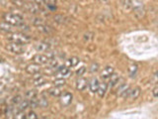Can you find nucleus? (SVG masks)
<instances>
[{
    "label": "nucleus",
    "instance_id": "obj_1",
    "mask_svg": "<svg viewBox=\"0 0 158 119\" xmlns=\"http://www.w3.org/2000/svg\"><path fill=\"white\" fill-rule=\"evenodd\" d=\"M7 40L10 42H15V43H19V44H27L31 41V38L27 36L26 34L24 33H20V32H12V33H8Z\"/></svg>",
    "mask_w": 158,
    "mask_h": 119
},
{
    "label": "nucleus",
    "instance_id": "obj_2",
    "mask_svg": "<svg viewBox=\"0 0 158 119\" xmlns=\"http://www.w3.org/2000/svg\"><path fill=\"white\" fill-rule=\"evenodd\" d=\"M131 5H132V9L133 12H135V16L136 19L141 20L142 18L145 17L146 11L143 6V3L140 0H131Z\"/></svg>",
    "mask_w": 158,
    "mask_h": 119
},
{
    "label": "nucleus",
    "instance_id": "obj_3",
    "mask_svg": "<svg viewBox=\"0 0 158 119\" xmlns=\"http://www.w3.org/2000/svg\"><path fill=\"white\" fill-rule=\"evenodd\" d=\"M5 22L13 25V26H20L21 24H24V18L21 15L16 13H5L3 16Z\"/></svg>",
    "mask_w": 158,
    "mask_h": 119
},
{
    "label": "nucleus",
    "instance_id": "obj_4",
    "mask_svg": "<svg viewBox=\"0 0 158 119\" xmlns=\"http://www.w3.org/2000/svg\"><path fill=\"white\" fill-rule=\"evenodd\" d=\"M5 49L7 50L8 52L16 54V55H21L25 52V47L23 44H19V43H15V42H11L7 44L5 46Z\"/></svg>",
    "mask_w": 158,
    "mask_h": 119
},
{
    "label": "nucleus",
    "instance_id": "obj_5",
    "mask_svg": "<svg viewBox=\"0 0 158 119\" xmlns=\"http://www.w3.org/2000/svg\"><path fill=\"white\" fill-rule=\"evenodd\" d=\"M23 8H24V9H26L28 12H30L31 14H34V15H36V14L40 13V11H41V7H40L37 3H35V2H33V1L25 2Z\"/></svg>",
    "mask_w": 158,
    "mask_h": 119
},
{
    "label": "nucleus",
    "instance_id": "obj_6",
    "mask_svg": "<svg viewBox=\"0 0 158 119\" xmlns=\"http://www.w3.org/2000/svg\"><path fill=\"white\" fill-rule=\"evenodd\" d=\"M60 104L62 106H68V105H70L71 102H72V98H73V95H72V93L70 92H68V91H63L61 92L60 94Z\"/></svg>",
    "mask_w": 158,
    "mask_h": 119
},
{
    "label": "nucleus",
    "instance_id": "obj_7",
    "mask_svg": "<svg viewBox=\"0 0 158 119\" xmlns=\"http://www.w3.org/2000/svg\"><path fill=\"white\" fill-rule=\"evenodd\" d=\"M130 89H131V87L127 83H122L121 86H118V87L117 89V95L123 96V97H127Z\"/></svg>",
    "mask_w": 158,
    "mask_h": 119
},
{
    "label": "nucleus",
    "instance_id": "obj_8",
    "mask_svg": "<svg viewBox=\"0 0 158 119\" xmlns=\"http://www.w3.org/2000/svg\"><path fill=\"white\" fill-rule=\"evenodd\" d=\"M26 72L29 74H37L41 72V64H36V63L30 64L26 68Z\"/></svg>",
    "mask_w": 158,
    "mask_h": 119
},
{
    "label": "nucleus",
    "instance_id": "obj_9",
    "mask_svg": "<svg viewBox=\"0 0 158 119\" xmlns=\"http://www.w3.org/2000/svg\"><path fill=\"white\" fill-rule=\"evenodd\" d=\"M48 57L47 55H43V54H38L33 58L34 63L39 64H47L48 63Z\"/></svg>",
    "mask_w": 158,
    "mask_h": 119
},
{
    "label": "nucleus",
    "instance_id": "obj_10",
    "mask_svg": "<svg viewBox=\"0 0 158 119\" xmlns=\"http://www.w3.org/2000/svg\"><path fill=\"white\" fill-rule=\"evenodd\" d=\"M113 73H115V69H114V68L112 67V66H107L106 68H103V71L101 72V73H100V77L102 78V79H108L109 77H111V74Z\"/></svg>",
    "mask_w": 158,
    "mask_h": 119
},
{
    "label": "nucleus",
    "instance_id": "obj_11",
    "mask_svg": "<svg viewBox=\"0 0 158 119\" xmlns=\"http://www.w3.org/2000/svg\"><path fill=\"white\" fill-rule=\"evenodd\" d=\"M35 48L38 52H44V53H47L48 51H51V45L48 43H44V42H40L38 44L35 45Z\"/></svg>",
    "mask_w": 158,
    "mask_h": 119
},
{
    "label": "nucleus",
    "instance_id": "obj_12",
    "mask_svg": "<svg viewBox=\"0 0 158 119\" xmlns=\"http://www.w3.org/2000/svg\"><path fill=\"white\" fill-rule=\"evenodd\" d=\"M88 86V81L86 78L79 77V78L76 81V89L79 91L84 90Z\"/></svg>",
    "mask_w": 158,
    "mask_h": 119
},
{
    "label": "nucleus",
    "instance_id": "obj_13",
    "mask_svg": "<svg viewBox=\"0 0 158 119\" xmlns=\"http://www.w3.org/2000/svg\"><path fill=\"white\" fill-rule=\"evenodd\" d=\"M140 95V88L138 86H135V88L130 89V92H128V95L127 97L131 98V100H135Z\"/></svg>",
    "mask_w": 158,
    "mask_h": 119
},
{
    "label": "nucleus",
    "instance_id": "obj_14",
    "mask_svg": "<svg viewBox=\"0 0 158 119\" xmlns=\"http://www.w3.org/2000/svg\"><path fill=\"white\" fill-rule=\"evenodd\" d=\"M137 71H138V66L136 64H130V67H128V68H127V73H128L130 77H131V78L135 77L136 74H137Z\"/></svg>",
    "mask_w": 158,
    "mask_h": 119
},
{
    "label": "nucleus",
    "instance_id": "obj_15",
    "mask_svg": "<svg viewBox=\"0 0 158 119\" xmlns=\"http://www.w3.org/2000/svg\"><path fill=\"white\" fill-rule=\"evenodd\" d=\"M107 88H108V84L105 82H101L100 84H99V87L97 89L98 95L100 96V97H104V95H105V93L107 91Z\"/></svg>",
    "mask_w": 158,
    "mask_h": 119
},
{
    "label": "nucleus",
    "instance_id": "obj_16",
    "mask_svg": "<svg viewBox=\"0 0 158 119\" xmlns=\"http://www.w3.org/2000/svg\"><path fill=\"white\" fill-rule=\"evenodd\" d=\"M0 30L5 33H12L13 32V25L9 24L7 22L0 23Z\"/></svg>",
    "mask_w": 158,
    "mask_h": 119
},
{
    "label": "nucleus",
    "instance_id": "obj_17",
    "mask_svg": "<svg viewBox=\"0 0 158 119\" xmlns=\"http://www.w3.org/2000/svg\"><path fill=\"white\" fill-rule=\"evenodd\" d=\"M99 84H100V82H99V81H98V78H96V77H93L92 79H91V82H89V88H90V90L92 91V92H97V89H98V87H99Z\"/></svg>",
    "mask_w": 158,
    "mask_h": 119
},
{
    "label": "nucleus",
    "instance_id": "obj_18",
    "mask_svg": "<svg viewBox=\"0 0 158 119\" xmlns=\"http://www.w3.org/2000/svg\"><path fill=\"white\" fill-rule=\"evenodd\" d=\"M109 78H110V82H109V86L113 87V86H115L116 84L118 82V81H120V76H118V73H113L111 74V77H109Z\"/></svg>",
    "mask_w": 158,
    "mask_h": 119
},
{
    "label": "nucleus",
    "instance_id": "obj_19",
    "mask_svg": "<svg viewBox=\"0 0 158 119\" xmlns=\"http://www.w3.org/2000/svg\"><path fill=\"white\" fill-rule=\"evenodd\" d=\"M61 92L62 91L60 90V89H59V87H56V86L49 88L48 90V93L49 94V95H52L53 97H59V96H60Z\"/></svg>",
    "mask_w": 158,
    "mask_h": 119
},
{
    "label": "nucleus",
    "instance_id": "obj_20",
    "mask_svg": "<svg viewBox=\"0 0 158 119\" xmlns=\"http://www.w3.org/2000/svg\"><path fill=\"white\" fill-rule=\"evenodd\" d=\"M44 4H46L49 10L56 9V0H44Z\"/></svg>",
    "mask_w": 158,
    "mask_h": 119
},
{
    "label": "nucleus",
    "instance_id": "obj_21",
    "mask_svg": "<svg viewBox=\"0 0 158 119\" xmlns=\"http://www.w3.org/2000/svg\"><path fill=\"white\" fill-rule=\"evenodd\" d=\"M37 95H38V92H37L36 89H30V90L26 91V93H25V97H26L28 100L37 97Z\"/></svg>",
    "mask_w": 158,
    "mask_h": 119
},
{
    "label": "nucleus",
    "instance_id": "obj_22",
    "mask_svg": "<svg viewBox=\"0 0 158 119\" xmlns=\"http://www.w3.org/2000/svg\"><path fill=\"white\" fill-rule=\"evenodd\" d=\"M123 8L125 11L128 12L131 11V10L132 9V5H131V0H123Z\"/></svg>",
    "mask_w": 158,
    "mask_h": 119
},
{
    "label": "nucleus",
    "instance_id": "obj_23",
    "mask_svg": "<svg viewBox=\"0 0 158 119\" xmlns=\"http://www.w3.org/2000/svg\"><path fill=\"white\" fill-rule=\"evenodd\" d=\"M58 73L60 74L61 77H69V74H70V71H69V68L67 67H60L58 68Z\"/></svg>",
    "mask_w": 158,
    "mask_h": 119
},
{
    "label": "nucleus",
    "instance_id": "obj_24",
    "mask_svg": "<svg viewBox=\"0 0 158 119\" xmlns=\"http://www.w3.org/2000/svg\"><path fill=\"white\" fill-rule=\"evenodd\" d=\"M28 107H30L29 106V100H22L18 104L17 108H18V110H20V111H25Z\"/></svg>",
    "mask_w": 158,
    "mask_h": 119
},
{
    "label": "nucleus",
    "instance_id": "obj_25",
    "mask_svg": "<svg viewBox=\"0 0 158 119\" xmlns=\"http://www.w3.org/2000/svg\"><path fill=\"white\" fill-rule=\"evenodd\" d=\"M39 107H42V108H44V107H48V99L44 97V95H42L41 97H40L39 99Z\"/></svg>",
    "mask_w": 158,
    "mask_h": 119
},
{
    "label": "nucleus",
    "instance_id": "obj_26",
    "mask_svg": "<svg viewBox=\"0 0 158 119\" xmlns=\"http://www.w3.org/2000/svg\"><path fill=\"white\" fill-rule=\"evenodd\" d=\"M99 68H100V66H99V64L96 63V62H93L90 67H89V71H90V73H95L99 71Z\"/></svg>",
    "mask_w": 158,
    "mask_h": 119
},
{
    "label": "nucleus",
    "instance_id": "obj_27",
    "mask_svg": "<svg viewBox=\"0 0 158 119\" xmlns=\"http://www.w3.org/2000/svg\"><path fill=\"white\" fill-rule=\"evenodd\" d=\"M65 83H66L65 79L62 78V77H60V78L56 79V81L53 82V86H56V87H60V86H65Z\"/></svg>",
    "mask_w": 158,
    "mask_h": 119
},
{
    "label": "nucleus",
    "instance_id": "obj_28",
    "mask_svg": "<svg viewBox=\"0 0 158 119\" xmlns=\"http://www.w3.org/2000/svg\"><path fill=\"white\" fill-rule=\"evenodd\" d=\"M79 62H80V60H79L77 57H72V58H70L68 60L69 67H75L79 64Z\"/></svg>",
    "mask_w": 158,
    "mask_h": 119
},
{
    "label": "nucleus",
    "instance_id": "obj_29",
    "mask_svg": "<svg viewBox=\"0 0 158 119\" xmlns=\"http://www.w3.org/2000/svg\"><path fill=\"white\" fill-rule=\"evenodd\" d=\"M29 106L31 108H38L39 107V100L37 97L32 98L29 100Z\"/></svg>",
    "mask_w": 158,
    "mask_h": 119
},
{
    "label": "nucleus",
    "instance_id": "obj_30",
    "mask_svg": "<svg viewBox=\"0 0 158 119\" xmlns=\"http://www.w3.org/2000/svg\"><path fill=\"white\" fill-rule=\"evenodd\" d=\"M44 83H46V79H44V78L43 77H41V76H40L38 78H36V79L34 81V84H35L36 86H43Z\"/></svg>",
    "mask_w": 158,
    "mask_h": 119
},
{
    "label": "nucleus",
    "instance_id": "obj_31",
    "mask_svg": "<svg viewBox=\"0 0 158 119\" xmlns=\"http://www.w3.org/2000/svg\"><path fill=\"white\" fill-rule=\"evenodd\" d=\"M37 28H38L39 31H41V32H43V33H47V34H49V33H51V29H49V27L46 26L44 24L40 25V26H37Z\"/></svg>",
    "mask_w": 158,
    "mask_h": 119
},
{
    "label": "nucleus",
    "instance_id": "obj_32",
    "mask_svg": "<svg viewBox=\"0 0 158 119\" xmlns=\"http://www.w3.org/2000/svg\"><path fill=\"white\" fill-rule=\"evenodd\" d=\"M22 100H23V99H22V96H21V95H19V94H18V95L14 96V97L12 98V104H13V105H18V104H19L20 102H21Z\"/></svg>",
    "mask_w": 158,
    "mask_h": 119
},
{
    "label": "nucleus",
    "instance_id": "obj_33",
    "mask_svg": "<svg viewBox=\"0 0 158 119\" xmlns=\"http://www.w3.org/2000/svg\"><path fill=\"white\" fill-rule=\"evenodd\" d=\"M48 64H49V67H51V68H56L57 66V61L54 58H52V59L48 60Z\"/></svg>",
    "mask_w": 158,
    "mask_h": 119
},
{
    "label": "nucleus",
    "instance_id": "obj_34",
    "mask_svg": "<svg viewBox=\"0 0 158 119\" xmlns=\"http://www.w3.org/2000/svg\"><path fill=\"white\" fill-rule=\"evenodd\" d=\"M25 118H27V119H37L38 116H37V114L35 113L34 111H30Z\"/></svg>",
    "mask_w": 158,
    "mask_h": 119
},
{
    "label": "nucleus",
    "instance_id": "obj_35",
    "mask_svg": "<svg viewBox=\"0 0 158 119\" xmlns=\"http://www.w3.org/2000/svg\"><path fill=\"white\" fill-rule=\"evenodd\" d=\"M85 72H86V68H85V67H81L80 68L77 69V71H76V74H77L78 77H82Z\"/></svg>",
    "mask_w": 158,
    "mask_h": 119
},
{
    "label": "nucleus",
    "instance_id": "obj_36",
    "mask_svg": "<svg viewBox=\"0 0 158 119\" xmlns=\"http://www.w3.org/2000/svg\"><path fill=\"white\" fill-rule=\"evenodd\" d=\"M33 24L35 25V26H40V25L44 24V21H43V19H41V18H36V19H34Z\"/></svg>",
    "mask_w": 158,
    "mask_h": 119
},
{
    "label": "nucleus",
    "instance_id": "obj_37",
    "mask_svg": "<svg viewBox=\"0 0 158 119\" xmlns=\"http://www.w3.org/2000/svg\"><path fill=\"white\" fill-rule=\"evenodd\" d=\"M12 2L14 3V5H16L17 7H23L25 3L23 0H12Z\"/></svg>",
    "mask_w": 158,
    "mask_h": 119
},
{
    "label": "nucleus",
    "instance_id": "obj_38",
    "mask_svg": "<svg viewBox=\"0 0 158 119\" xmlns=\"http://www.w3.org/2000/svg\"><path fill=\"white\" fill-rule=\"evenodd\" d=\"M152 93H153V96L154 97H158V86H155L154 88H153Z\"/></svg>",
    "mask_w": 158,
    "mask_h": 119
},
{
    "label": "nucleus",
    "instance_id": "obj_39",
    "mask_svg": "<svg viewBox=\"0 0 158 119\" xmlns=\"http://www.w3.org/2000/svg\"><path fill=\"white\" fill-rule=\"evenodd\" d=\"M152 82L156 84L157 83V73H155L154 74H153V78H152Z\"/></svg>",
    "mask_w": 158,
    "mask_h": 119
},
{
    "label": "nucleus",
    "instance_id": "obj_40",
    "mask_svg": "<svg viewBox=\"0 0 158 119\" xmlns=\"http://www.w3.org/2000/svg\"><path fill=\"white\" fill-rule=\"evenodd\" d=\"M34 2L35 3H37L39 6H41V5L44 4V0H34Z\"/></svg>",
    "mask_w": 158,
    "mask_h": 119
},
{
    "label": "nucleus",
    "instance_id": "obj_41",
    "mask_svg": "<svg viewBox=\"0 0 158 119\" xmlns=\"http://www.w3.org/2000/svg\"><path fill=\"white\" fill-rule=\"evenodd\" d=\"M100 1L103 3H107V2H109V0H100Z\"/></svg>",
    "mask_w": 158,
    "mask_h": 119
},
{
    "label": "nucleus",
    "instance_id": "obj_42",
    "mask_svg": "<svg viewBox=\"0 0 158 119\" xmlns=\"http://www.w3.org/2000/svg\"><path fill=\"white\" fill-rule=\"evenodd\" d=\"M24 2H28V1H32V0H23Z\"/></svg>",
    "mask_w": 158,
    "mask_h": 119
}]
</instances>
